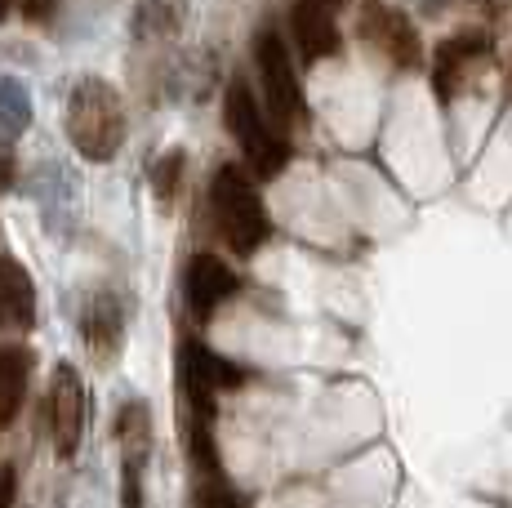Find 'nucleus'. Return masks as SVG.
<instances>
[{
    "label": "nucleus",
    "mask_w": 512,
    "mask_h": 508,
    "mask_svg": "<svg viewBox=\"0 0 512 508\" xmlns=\"http://www.w3.org/2000/svg\"><path fill=\"white\" fill-rule=\"evenodd\" d=\"M18 179V156H14V143L0 139V192H9Z\"/></svg>",
    "instance_id": "20"
},
{
    "label": "nucleus",
    "mask_w": 512,
    "mask_h": 508,
    "mask_svg": "<svg viewBox=\"0 0 512 508\" xmlns=\"http://www.w3.org/2000/svg\"><path fill=\"white\" fill-rule=\"evenodd\" d=\"M67 139L85 161H112L125 143V103L112 81L81 76L67 94Z\"/></svg>",
    "instance_id": "1"
},
{
    "label": "nucleus",
    "mask_w": 512,
    "mask_h": 508,
    "mask_svg": "<svg viewBox=\"0 0 512 508\" xmlns=\"http://www.w3.org/2000/svg\"><path fill=\"white\" fill-rule=\"evenodd\" d=\"M27 125H32V94H27L23 81L5 76V81H0V130L14 139V134L27 130Z\"/></svg>",
    "instance_id": "16"
},
{
    "label": "nucleus",
    "mask_w": 512,
    "mask_h": 508,
    "mask_svg": "<svg viewBox=\"0 0 512 508\" xmlns=\"http://www.w3.org/2000/svg\"><path fill=\"white\" fill-rule=\"evenodd\" d=\"M236 295V272L219 254H192L183 272V299L196 321H210Z\"/></svg>",
    "instance_id": "8"
},
{
    "label": "nucleus",
    "mask_w": 512,
    "mask_h": 508,
    "mask_svg": "<svg viewBox=\"0 0 512 508\" xmlns=\"http://www.w3.org/2000/svg\"><path fill=\"white\" fill-rule=\"evenodd\" d=\"M81 339L90 348V357L98 366H107L116 353H121V339H125V308L116 295H90V304L81 312Z\"/></svg>",
    "instance_id": "11"
},
{
    "label": "nucleus",
    "mask_w": 512,
    "mask_h": 508,
    "mask_svg": "<svg viewBox=\"0 0 512 508\" xmlns=\"http://www.w3.org/2000/svg\"><path fill=\"white\" fill-rule=\"evenodd\" d=\"M36 326V286L27 268L0 254V330H32Z\"/></svg>",
    "instance_id": "13"
},
{
    "label": "nucleus",
    "mask_w": 512,
    "mask_h": 508,
    "mask_svg": "<svg viewBox=\"0 0 512 508\" xmlns=\"http://www.w3.org/2000/svg\"><path fill=\"white\" fill-rule=\"evenodd\" d=\"M361 32H366V41L374 45L379 54H388L397 67H419V32L415 23H410L401 9H370L366 23H361Z\"/></svg>",
    "instance_id": "12"
},
{
    "label": "nucleus",
    "mask_w": 512,
    "mask_h": 508,
    "mask_svg": "<svg viewBox=\"0 0 512 508\" xmlns=\"http://www.w3.org/2000/svg\"><path fill=\"white\" fill-rule=\"evenodd\" d=\"M14 9L27 18V23H49L58 9V0H14Z\"/></svg>",
    "instance_id": "19"
},
{
    "label": "nucleus",
    "mask_w": 512,
    "mask_h": 508,
    "mask_svg": "<svg viewBox=\"0 0 512 508\" xmlns=\"http://www.w3.org/2000/svg\"><path fill=\"white\" fill-rule=\"evenodd\" d=\"M254 67H259V85H263V112L277 130H290V125L303 121V85L299 72H294V58L285 50V41L272 27H263L254 36Z\"/></svg>",
    "instance_id": "4"
},
{
    "label": "nucleus",
    "mask_w": 512,
    "mask_h": 508,
    "mask_svg": "<svg viewBox=\"0 0 512 508\" xmlns=\"http://www.w3.org/2000/svg\"><path fill=\"white\" fill-rule=\"evenodd\" d=\"M330 5H334V9H339V5H343V0H330Z\"/></svg>",
    "instance_id": "23"
},
{
    "label": "nucleus",
    "mask_w": 512,
    "mask_h": 508,
    "mask_svg": "<svg viewBox=\"0 0 512 508\" xmlns=\"http://www.w3.org/2000/svg\"><path fill=\"white\" fill-rule=\"evenodd\" d=\"M290 36L303 63H321V58L339 54V23H334L330 0H294L290 5Z\"/></svg>",
    "instance_id": "9"
},
{
    "label": "nucleus",
    "mask_w": 512,
    "mask_h": 508,
    "mask_svg": "<svg viewBox=\"0 0 512 508\" xmlns=\"http://www.w3.org/2000/svg\"><path fill=\"white\" fill-rule=\"evenodd\" d=\"M223 121H228V134L241 148L245 165H250L254 179H277V174L290 165V143L281 139V130L268 121L259 94L236 76L228 81V94H223Z\"/></svg>",
    "instance_id": "2"
},
{
    "label": "nucleus",
    "mask_w": 512,
    "mask_h": 508,
    "mask_svg": "<svg viewBox=\"0 0 512 508\" xmlns=\"http://www.w3.org/2000/svg\"><path fill=\"white\" fill-rule=\"evenodd\" d=\"M196 508H250V500L241 491H232L223 482V473H205L201 486H196Z\"/></svg>",
    "instance_id": "17"
},
{
    "label": "nucleus",
    "mask_w": 512,
    "mask_h": 508,
    "mask_svg": "<svg viewBox=\"0 0 512 508\" xmlns=\"http://www.w3.org/2000/svg\"><path fill=\"white\" fill-rule=\"evenodd\" d=\"M116 442H121V504L143 508V468L152 455V410H147V402H125L116 410Z\"/></svg>",
    "instance_id": "6"
},
{
    "label": "nucleus",
    "mask_w": 512,
    "mask_h": 508,
    "mask_svg": "<svg viewBox=\"0 0 512 508\" xmlns=\"http://www.w3.org/2000/svg\"><path fill=\"white\" fill-rule=\"evenodd\" d=\"M210 219H214V228H219L223 246L236 250V254H254L272 232L259 188H254L250 174L236 170V165H219V174H214Z\"/></svg>",
    "instance_id": "3"
},
{
    "label": "nucleus",
    "mask_w": 512,
    "mask_h": 508,
    "mask_svg": "<svg viewBox=\"0 0 512 508\" xmlns=\"http://www.w3.org/2000/svg\"><path fill=\"white\" fill-rule=\"evenodd\" d=\"M187 23V0H139L134 41H174Z\"/></svg>",
    "instance_id": "15"
},
{
    "label": "nucleus",
    "mask_w": 512,
    "mask_h": 508,
    "mask_svg": "<svg viewBox=\"0 0 512 508\" xmlns=\"http://www.w3.org/2000/svg\"><path fill=\"white\" fill-rule=\"evenodd\" d=\"M241 370L232 361H223L219 353L201 344V339H183V353H179V384L187 397V415L192 424H210L214 428V397L223 388H241Z\"/></svg>",
    "instance_id": "5"
},
{
    "label": "nucleus",
    "mask_w": 512,
    "mask_h": 508,
    "mask_svg": "<svg viewBox=\"0 0 512 508\" xmlns=\"http://www.w3.org/2000/svg\"><path fill=\"white\" fill-rule=\"evenodd\" d=\"M179 179H183V152H165L161 161L152 165V188L161 201H174L179 192Z\"/></svg>",
    "instance_id": "18"
},
{
    "label": "nucleus",
    "mask_w": 512,
    "mask_h": 508,
    "mask_svg": "<svg viewBox=\"0 0 512 508\" xmlns=\"http://www.w3.org/2000/svg\"><path fill=\"white\" fill-rule=\"evenodd\" d=\"M49 437H54L58 459H72L85 437V384L67 361L54 366V379H49Z\"/></svg>",
    "instance_id": "7"
},
{
    "label": "nucleus",
    "mask_w": 512,
    "mask_h": 508,
    "mask_svg": "<svg viewBox=\"0 0 512 508\" xmlns=\"http://www.w3.org/2000/svg\"><path fill=\"white\" fill-rule=\"evenodd\" d=\"M27 379H32V353L23 344H0V424H14L23 410Z\"/></svg>",
    "instance_id": "14"
},
{
    "label": "nucleus",
    "mask_w": 512,
    "mask_h": 508,
    "mask_svg": "<svg viewBox=\"0 0 512 508\" xmlns=\"http://www.w3.org/2000/svg\"><path fill=\"white\" fill-rule=\"evenodd\" d=\"M9 9H14V0H0V23L9 18Z\"/></svg>",
    "instance_id": "22"
},
{
    "label": "nucleus",
    "mask_w": 512,
    "mask_h": 508,
    "mask_svg": "<svg viewBox=\"0 0 512 508\" xmlns=\"http://www.w3.org/2000/svg\"><path fill=\"white\" fill-rule=\"evenodd\" d=\"M14 495H18V473L14 468H0V508H14Z\"/></svg>",
    "instance_id": "21"
},
{
    "label": "nucleus",
    "mask_w": 512,
    "mask_h": 508,
    "mask_svg": "<svg viewBox=\"0 0 512 508\" xmlns=\"http://www.w3.org/2000/svg\"><path fill=\"white\" fill-rule=\"evenodd\" d=\"M490 63V41L486 36H450L437 45V63H432V85L441 99L459 94L477 76V67Z\"/></svg>",
    "instance_id": "10"
}]
</instances>
